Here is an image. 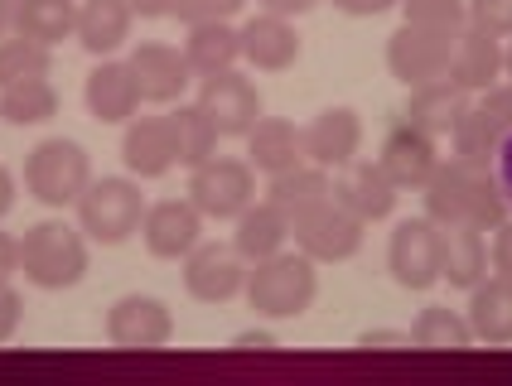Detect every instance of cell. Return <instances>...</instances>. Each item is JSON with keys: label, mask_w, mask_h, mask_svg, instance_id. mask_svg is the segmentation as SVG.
Listing matches in <instances>:
<instances>
[{"label": "cell", "mask_w": 512, "mask_h": 386, "mask_svg": "<svg viewBox=\"0 0 512 386\" xmlns=\"http://www.w3.org/2000/svg\"><path fill=\"white\" fill-rule=\"evenodd\" d=\"M319 295V271L305 251H276L247 271V304L261 319H300Z\"/></svg>", "instance_id": "cell-1"}, {"label": "cell", "mask_w": 512, "mask_h": 386, "mask_svg": "<svg viewBox=\"0 0 512 386\" xmlns=\"http://www.w3.org/2000/svg\"><path fill=\"white\" fill-rule=\"evenodd\" d=\"M20 276L34 290H73L87 276V237L68 222H34L20 237Z\"/></svg>", "instance_id": "cell-2"}, {"label": "cell", "mask_w": 512, "mask_h": 386, "mask_svg": "<svg viewBox=\"0 0 512 386\" xmlns=\"http://www.w3.org/2000/svg\"><path fill=\"white\" fill-rule=\"evenodd\" d=\"M87 184H92V160L78 140L49 136L25 155V189L44 208H78Z\"/></svg>", "instance_id": "cell-3"}, {"label": "cell", "mask_w": 512, "mask_h": 386, "mask_svg": "<svg viewBox=\"0 0 512 386\" xmlns=\"http://www.w3.org/2000/svg\"><path fill=\"white\" fill-rule=\"evenodd\" d=\"M145 218V193L136 179H121V174H107V179H92L78 198V227L83 237H92L97 247H121L141 232Z\"/></svg>", "instance_id": "cell-4"}, {"label": "cell", "mask_w": 512, "mask_h": 386, "mask_svg": "<svg viewBox=\"0 0 512 386\" xmlns=\"http://www.w3.org/2000/svg\"><path fill=\"white\" fill-rule=\"evenodd\" d=\"M189 203L199 208L203 218L232 222L242 208L256 203V169L247 165V160L213 155L208 165L189 169Z\"/></svg>", "instance_id": "cell-5"}, {"label": "cell", "mask_w": 512, "mask_h": 386, "mask_svg": "<svg viewBox=\"0 0 512 386\" xmlns=\"http://www.w3.org/2000/svg\"><path fill=\"white\" fill-rule=\"evenodd\" d=\"M363 227H368V222L358 218V213H348L339 198L329 193L324 203H314L310 213H300V218L290 222V237H295V247L319 266V261H348V256H358Z\"/></svg>", "instance_id": "cell-6"}, {"label": "cell", "mask_w": 512, "mask_h": 386, "mask_svg": "<svg viewBox=\"0 0 512 386\" xmlns=\"http://www.w3.org/2000/svg\"><path fill=\"white\" fill-rule=\"evenodd\" d=\"M387 271L401 290H430L440 285V222L406 218L397 222L392 242H387Z\"/></svg>", "instance_id": "cell-7"}, {"label": "cell", "mask_w": 512, "mask_h": 386, "mask_svg": "<svg viewBox=\"0 0 512 386\" xmlns=\"http://www.w3.org/2000/svg\"><path fill=\"white\" fill-rule=\"evenodd\" d=\"M107 343L121 353H155L174 338V314L155 295H121L107 309Z\"/></svg>", "instance_id": "cell-8"}, {"label": "cell", "mask_w": 512, "mask_h": 386, "mask_svg": "<svg viewBox=\"0 0 512 386\" xmlns=\"http://www.w3.org/2000/svg\"><path fill=\"white\" fill-rule=\"evenodd\" d=\"M450 54H455V34H435V29L401 25L387 39V73L401 87H421L435 83L450 73Z\"/></svg>", "instance_id": "cell-9"}, {"label": "cell", "mask_w": 512, "mask_h": 386, "mask_svg": "<svg viewBox=\"0 0 512 386\" xmlns=\"http://www.w3.org/2000/svg\"><path fill=\"white\" fill-rule=\"evenodd\" d=\"M199 107L213 116L223 140H247V131L261 121V92L237 68H223V73L199 78Z\"/></svg>", "instance_id": "cell-10"}, {"label": "cell", "mask_w": 512, "mask_h": 386, "mask_svg": "<svg viewBox=\"0 0 512 386\" xmlns=\"http://www.w3.org/2000/svg\"><path fill=\"white\" fill-rule=\"evenodd\" d=\"M184 290L199 304H228L247 290V261L237 256V247L223 242H199L184 256Z\"/></svg>", "instance_id": "cell-11"}, {"label": "cell", "mask_w": 512, "mask_h": 386, "mask_svg": "<svg viewBox=\"0 0 512 386\" xmlns=\"http://www.w3.org/2000/svg\"><path fill=\"white\" fill-rule=\"evenodd\" d=\"M141 242L155 261H179L203 242V213L189 198H165L150 203L141 218Z\"/></svg>", "instance_id": "cell-12"}, {"label": "cell", "mask_w": 512, "mask_h": 386, "mask_svg": "<svg viewBox=\"0 0 512 386\" xmlns=\"http://www.w3.org/2000/svg\"><path fill=\"white\" fill-rule=\"evenodd\" d=\"M131 73H136V87H141V102H155V107H170V102H184V92L194 83V68L184 49L174 44H136L131 49Z\"/></svg>", "instance_id": "cell-13"}, {"label": "cell", "mask_w": 512, "mask_h": 386, "mask_svg": "<svg viewBox=\"0 0 512 386\" xmlns=\"http://www.w3.org/2000/svg\"><path fill=\"white\" fill-rule=\"evenodd\" d=\"M83 102L87 116H97L102 126H121L141 111V87H136V73L126 58H102L83 83Z\"/></svg>", "instance_id": "cell-14"}, {"label": "cell", "mask_w": 512, "mask_h": 386, "mask_svg": "<svg viewBox=\"0 0 512 386\" xmlns=\"http://www.w3.org/2000/svg\"><path fill=\"white\" fill-rule=\"evenodd\" d=\"M237 44H242V63L256 73H285L300 58V29L295 20L281 15H252L247 25H237Z\"/></svg>", "instance_id": "cell-15"}, {"label": "cell", "mask_w": 512, "mask_h": 386, "mask_svg": "<svg viewBox=\"0 0 512 386\" xmlns=\"http://www.w3.org/2000/svg\"><path fill=\"white\" fill-rule=\"evenodd\" d=\"M334 198H339L348 213H358L363 222H382L392 218L401 189L387 179V169L377 160H353V165L334 169Z\"/></svg>", "instance_id": "cell-16"}, {"label": "cell", "mask_w": 512, "mask_h": 386, "mask_svg": "<svg viewBox=\"0 0 512 386\" xmlns=\"http://www.w3.org/2000/svg\"><path fill=\"white\" fill-rule=\"evenodd\" d=\"M300 136H305V160L334 174V169L358 160V150H363V121H358V111L329 107V111H319Z\"/></svg>", "instance_id": "cell-17"}, {"label": "cell", "mask_w": 512, "mask_h": 386, "mask_svg": "<svg viewBox=\"0 0 512 386\" xmlns=\"http://www.w3.org/2000/svg\"><path fill=\"white\" fill-rule=\"evenodd\" d=\"M121 160H126V169L136 179H165L179 165L170 111L165 116H131V126L121 136Z\"/></svg>", "instance_id": "cell-18"}, {"label": "cell", "mask_w": 512, "mask_h": 386, "mask_svg": "<svg viewBox=\"0 0 512 386\" xmlns=\"http://www.w3.org/2000/svg\"><path fill=\"white\" fill-rule=\"evenodd\" d=\"M377 165L387 169V179L397 184V189H416L430 179V169L440 165V150H435V136L426 131H416L411 121H401L392 126L387 136H382V150H377Z\"/></svg>", "instance_id": "cell-19"}, {"label": "cell", "mask_w": 512, "mask_h": 386, "mask_svg": "<svg viewBox=\"0 0 512 386\" xmlns=\"http://www.w3.org/2000/svg\"><path fill=\"white\" fill-rule=\"evenodd\" d=\"M445 78L459 83L464 92H488V87L503 78V39L464 25L455 34V54H450V73Z\"/></svg>", "instance_id": "cell-20"}, {"label": "cell", "mask_w": 512, "mask_h": 386, "mask_svg": "<svg viewBox=\"0 0 512 386\" xmlns=\"http://www.w3.org/2000/svg\"><path fill=\"white\" fill-rule=\"evenodd\" d=\"M131 25H136L131 0H83V5H78L73 39H78L92 58H112L116 49H126Z\"/></svg>", "instance_id": "cell-21"}, {"label": "cell", "mask_w": 512, "mask_h": 386, "mask_svg": "<svg viewBox=\"0 0 512 386\" xmlns=\"http://www.w3.org/2000/svg\"><path fill=\"white\" fill-rule=\"evenodd\" d=\"M474 107V92H464L459 83L450 78H435V83H421L411 87V102H406V121L426 136H450L459 126V116Z\"/></svg>", "instance_id": "cell-22"}, {"label": "cell", "mask_w": 512, "mask_h": 386, "mask_svg": "<svg viewBox=\"0 0 512 386\" xmlns=\"http://www.w3.org/2000/svg\"><path fill=\"white\" fill-rule=\"evenodd\" d=\"M484 169L464 165V160H440L430 169V179L421 184V203H426V218L440 222V227H455L464 222V208L474 198V184H479Z\"/></svg>", "instance_id": "cell-23"}, {"label": "cell", "mask_w": 512, "mask_h": 386, "mask_svg": "<svg viewBox=\"0 0 512 386\" xmlns=\"http://www.w3.org/2000/svg\"><path fill=\"white\" fill-rule=\"evenodd\" d=\"M247 165L256 174H281V169H295L305 165V136H300V126L295 121H285V116H261L252 131H247Z\"/></svg>", "instance_id": "cell-24"}, {"label": "cell", "mask_w": 512, "mask_h": 386, "mask_svg": "<svg viewBox=\"0 0 512 386\" xmlns=\"http://www.w3.org/2000/svg\"><path fill=\"white\" fill-rule=\"evenodd\" d=\"M488 276V242L479 227H440V280H450V290H474Z\"/></svg>", "instance_id": "cell-25"}, {"label": "cell", "mask_w": 512, "mask_h": 386, "mask_svg": "<svg viewBox=\"0 0 512 386\" xmlns=\"http://www.w3.org/2000/svg\"><path fill=\"white\" fill-rule=\"evenodd\" d=\"M329 193H334V174L305 160V165L271 174V184H266V203H271L285 222H295L300 213H310L314 203H324Z\"/></svg>", "instance_id": "cell-26"}, {"label": "cell", "mask_w": 512, "mask_h": 386, "mask_svg": "<svg viewBox=\"0 0 512 386\" xmlns=\"http://www.w3.org/2000/svg\"><path fill=\"white\" fill-rule=\"evenodd\" d=\"M469 329H474V343H488V348H508L512 343V285L498 276H484L474 290H469Z\"/></svg>", "instance_id": "cell-27"}, {"label": "cell", "mask_w": 512, "mask_h": 386, "mask_svg": "<svg viewBox=\"0 0 512 386\" xmlns=\"http://www.w3.org/2000/svg\"><path fill=\"white\" fill-rule=\"evenodd\" d=\"M232 222H237V227H232V247H237V256H242L247 266L285 251V242H290V222H285L271 203H252V208H242Z\"/></svg>", "instance_id": "cell-28"}, {"label": "cell", "mask_w": 512, "mask_h": 386, "mask_svg": "<svg viewBox=\"0 0 512 386\" xmlns=\"http://www.w3.org/2000/svg\"><path fill=\"white\" fill-rule=\"evenodd\" d=\"M184 58H189L194 78L237 68V58H242L237 25H232V20H199V25H189V34H184Z\"/></svg>", "instance_id": "cell-29"}, {"label": "cell", "mask_w": 512, "mask_h": 386, "mask_svg": "<svg viewBox=\"0 0 512 386\" xmlns=\"http://www.w3.org/2000/svg\"><path fill=\"white\" fill-rule=\"evenodd\" d=\"M73 25H78V0H15L10 34H25L34 44L54 49L63 39H73Z\"/></svg>", "instance_id": "cell-30"}, {"label": "cell", "mask_w": 512, "mask_h": 386, "mask_svg": "<svg viewBox=\"0 0 512 386\" xmlns=\"http://www.w3.org/2000/svg\"><path fill=\"white\" fill-rule=\"evenodd\" d=\"M170 126H174V150H179V165L184 169H199L218 155V126L213 116L199 107V102H179L170 111Z\"/></svg>", "instance_id": "cell-31"}, {"label": "cell", "mask_w": 512, "mask_h": 386, "mask_svg": "<svg viewBox=\"0 0 512 386\" xmlns=\"http://www.w3.org/2000/svg\"><path fill=\"white\" fill-rule=\"evenodd\" d=\"M411 348H421V353H464V348H474V329L455 309L426 304L411 324Z\"/></svg>", "instance_id": "cell-32"}, {"label": "cell", "mask_w": 512, "mask_h": 386, "mask_svg": "<svg viewBox=\"0 0 512 386\" xmlns=\"http://www.w3.org/2000/svg\"><path fill=\"white\" fill-rule=\"evenodd\" d=\"M58 111V92L49 78H29V83L0 87V121L10 126H39Z\"/></svg>", "instance_id": "cell-33"}, {"label": "cell", "mask_w": 512, "mask_h": 386, "mask_svg": "<svg viewBox=\"0 0 512 386\" xmlns=\"http://www.w3.org/2000/svg\"><path fill=\"white\" fill-rule=\"evenodd\" d=\"M450 145H455V160H464V165H474V169H493L498 145H503V131H498L479 107H469L459 116V126L450 131Z\"/></svg>", "instance_id": "cell-34"}, {"label": "cell", "mask_w": 512, "mask_h": 386, "mask_svg": "<svg viewBox=\"0 0 512 386\" xmlns=\"http://www.w3.org/2000/svg\"><path fill=\"white\" fill-rule=\"evenodd\" d=\"M54 68V49L34 44L25 34H5L0 39V87L29 83V78H49Z\"/></svg>", "instance_id": "cell-35"}, {"label": "cell", "mask_w": 512, "mask_h": 386, "mask_svg": "<svg viewBox=\"0 0 512 386\" xmlns=\"http://www.w3.org/2000/svg\"><path fill=\"white\" fill-rule=\"evenodd\" d=\"M401 20L416 29H435V34H459L469 25V10L464 0H401L397 5Z\"/></svg>", "instance_id": "cell-36"}, {"label": "cell", "mask_w": 512, "mask_h": 386, "mask_svg": "<svg viewBox=\"0 0 512 386\" xmlns=\"http://www.w3.org/2000/svg\"><path fill=\"white\" fill-rule=\"evenodd\" d=\"M508 193L498 189V179H493V169L479 174V184H474V198H469V208H464V227H479V232H493V227H503L508 222Z\"/></svg>", "instance_id": "cell-37"}, {"label": "cell", "mask_w": 512, "mask_h": 386, "mask_svg": "<svg viewBox=\"0 0 512 386\" xmlns=\"http://www.w3.org/2000/svg\"><path fill=\"white\" fill-rule=\"evenodd\" d=\"M469 25L493 34V39H512V0H464Z\"/></svg>", "instance_id": "cell-38"}, {"label": "cell", "mask_w": 512, "mask_h": 386, "mask_svg": "<svg viewBox=\"0 0 512 386\" xmlns=\"http://www.w3.org/2000/svg\"><path fill=\"white\" fill-rule=\"evenodd\" d=\"M247 10V0H184L179 20L184 25H199V20H237Z\"/></svg>", "instance_id": "cell-39"}, {"label": "cell", "mask_w": 512, "mask_h": 386, "mask_svg": "<svg viewBox=\"0 0 512 386\" xmlns=\"http://www.w3.org/2000/svg\"><path fill=\"white\" fill-rule=\"evenodd\" d=\"M479 111L508 136L512 131V83H493L488 92H479Z\"/></svg>", "instance_id": "cell-40"}, {"label": "cell", "mask_w": 512, "mask_h": 386, "mask_svg": "<svg viewBox=\"0 0 512 386\" xmlns=\"http://www.w3.org/2000/svg\"><path fill=\"white\" fill-rule=\"evenodd\" d=\"M20 324H25V300L10 280H0V343H10L20 333Z\"/></svg>", "instance_id": "cell-41"}, {"label": "cell", "mask_w": 512, "mask_h": 386, "mask_svg": "<svg viewBox=\"0 0 512 386\" xmlns=\"http://www.w3.org/2000/svg\"><path fill=\"white\" fill-rule=\"evenodd\" d=\"M488 266H493V276H498V280H508V285H512V218L503 222V227H493Z\"/></svg>", "instance_id": "cell-42"}, {"label": "cell", "mask_w": 512, "mask_h": 386, "mask_svg": "<svg viewBox=\"0 0 512 386\" xmlns=\"http://www.w3.org/2000/svg\"><path fill=\"white\" fill-rule=\"evenodd\" d=\"M401 0H334V10L339 15H353V20H372V15H387V10H397Z\"/></svg>", "instance_id": "cell-43"}, {"label": "cell", "mask_w": 512, "mask_h": 386, "mask_svg": "<svg viewBox=\"0 0 512 386\" xmlns=\"http://www.w3.org/2000/svg\"><path fill=\"white\" fill-rule=\"evenodd\" d=\"M358 348H411V333H401V329H368V333H358Z\"/></svg>", "instance_id": "cell-44"}, {"label": "cell", "mask_w": 512, "mask_h": 386, "mask_svg": "<svg viewBox=\"0 0 512 386\" xmlns=\"http://www.w3.org/2000/svg\"><path fill=\"white\" fill-rule=\"evenodd\" d=\"M232 348H237V353H271V348H281V343H276V333H266V329H242L232 338Z\"/></svg>", "instance_id": "cell-45"}, {"label": "cell", "mask_w": 512, "mask_h": 386, "mask_svg": "<svg viewBox=\"0 0 512 386\" xmlns=\"http://www.w3.org/2000/svg\"><path fill=\"white\" fill-rule=\"evenodd\" d=\"M131 10L141 15V20H179V10H184V0H131Z\"/></svg>", "instance_id": "cell-46"}, {"label": "cell", "mask_w": 512, "mask_h": 386, "mask_svg": "<svg viewBox=\"0 0 512 386\" xmlns=\"http://www.w3.org/2000/svg\"><path fill=\"white\" fill-rule=\"evenodd\" d=\"M493 179H498V189L508 193V208H512V131L503 136V145H498V160H493Z\"/></svg>", "instance_id": "cell-47"}, {"label": "cell", "mask_w": 512, "mask_h": 386, "mask_svg": "<svg viewBox=\"0 0 512 386\" xmlns=\"http://www.w3.org/2000/svg\"><path fill=\"white\" fill-rule=\"evenodd\" d=\"M266 15H281V20H300V15H310L319 0H256Z\"/></svg>", "instance_id": "cell-48"}, {"label": "cell", "mask_w": 512, "mask_h": 386, "mask_svg": "<svg viewBox=\"0 0 512 386\" xmlns=\"http://www.w3.org/2000/svg\"><path fill=\"white\" fill-rule=\"evenodd\" d=\"M20 276V242L10 232H0V280Z\"/></svg>", "instance_id": "cell-49"}, {"label": "cell", "mask_w": 512, "mask_h": 386, "mask_svg": "<svg viewBox=\"0 0 512 386\" xmlns=\"http://www.w3.org/2000/svg\"><path fill=\"white\" fill-rule=\"evenodd\" d=\"M10 208H15V174L0 165V218H5Z\"/></svg>", "instance_id": "cell-50"}, {"label": "cell", "mask_w": 512, "mask_h": 386, "mask_svg": "<svg viewBox=\"0 0 512 386\" xmlns=\"http://www.w3.org/2000/svg\"><path fill=\"white\" fill-rule=\"evenodd\" d=\"M15 29V0H0V39Z\"/></svg>", "instance_id": "cell-51"}, {"label": "cell", "mask_w": 512, "mask_h": 386, "mask_svg": "<svg viewBox=\"0 0 512 386\" xmlns=\"http://www.w3.org/2000/svg\"><path fill=\"white\" fill-rule=\"evenodd\" d=\"M503 73H508V83H512V49H503Z\"/></svg>", "instance_id": "cell-52"}]
</instances>
